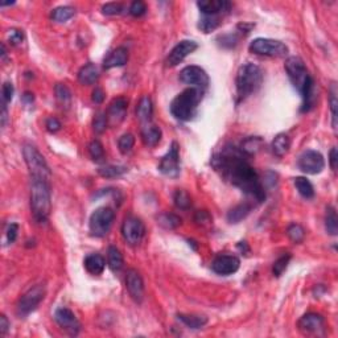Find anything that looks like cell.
Here are the masks:
<instances>
[{"label":"cell","mask_w":338,"mask_h":338,"mask_svg":"<svg viewBox=\"0 0 338 338\" xmlns=\"http://www.w3.org/2000/svg\"><path fill=\"white\" fill-rule=\"evenodd\" d=\"M212 165L223 180L240 189L252 200L258 203L266 200L265 186L255 169L246 159V154L240 149L233 145H226L213 156Z\"/></svg>","instance_id":"1"},{"label":"cell","mask_w":338,"mask_h":338,"mask_svg":"<svg viewBox=\"0 0 338 338\" xmlns=\"http://www.w3.org/2000/svg\"><path fill=\"white\" fill-rule=\"evenodd\" d=\"M287 74H288L289 81L292 82L293 86L297 89V91L302 94L304 103H303V111H309L314 105V82L311 74L308 73V69L305 66L304 61L300 57H289L286 61Z\"/></svg>","instance_id":"2"},{"label":"cell","mask_w":338,"mask_h":338,"mask_svg":"<svg viewBox=\"0 0 338 338\" xmlns=\"http://www.w3.org/2000/svg\"><path fill=\"white\" fill-rule=\"evenodd\" d=\"M52 209V192L50 181L32 180L31 187V210L34 221L44 223L48 221Z\"/></svg>","instance_id":"3"},{"label":"cell","mask_w":338,"mask_h":338,"mask_svg":"<svg viewBox=\"0 0 338 338\" xmlns=\"http://www.w3.org/2000/svg\"><path fill=\"white\" fill-rule=\"evenodd\" d=\"M203 91L194 87L184 90L171 103V112L173 117L182 122L192 120L197 114V108L201 103Z\"/></svg>","instance_id":"4"},{"label":"cell","mask_w":338,"mask_h":338,"mask_svg":"<svg viewBox=\"0 0 338 338\" xmlns=\"http://www.w3.org/2000/svg\"><path fill=\"white\" fill-rule=\"evenodd\" d=\"M263 82V71L258 65L247 62L242 65L237 73V96L238 101H245L250 96L255 94Z\"/></svg>","instance_id":"5"},{"label":"cell","mask_w":338,"mask_h":338,"mask_svg":"<svg viewBox=\"0 0 338 338\" xmlns=\"http://www.w3.org/2000/svg\"><path fill=\"white\" fill-rule=\"evenodd\" d=\"M23 155H24V160L27 163L28 169H29L32 180L50 181L52 172H50L49 165L34 145L25 144L24 148H23Z\"/></svg>","instance_id":"6"},{"label":"cell","mask_w":338,"mask_h":338,"mask_svg":"<svg viewBox=\"0 0 338 338\" xmlns=\"http://www.w3.org/2000/svg\"><path fill=\"white\" fill-rule=\"evenodd\" d=\"M115 212L108 206L99 208L92 213L90 217L89 228L92 237L103 238L106 237L111 230V226L114 223Z\"/></svg>","instance_id":"7"},{"label":"cell","mask_w":338,"mask_h":338,"mask_svg":"<svg viewBox=\"0 0 338 338\" xmlns=\"http://www.w3.org/2000/svg\"><path fill=\"white\" fill-rule=\"evenodd\" d=\"M250 52L258 55L267 57H286L288 54V48L286 44L272 39H255L249 46Z\"/></svg>","instance_id":"8"},{"label":"cell","mask_w":338,"mask_h":338,"mask_svg":"<svg viewBox=\"0 0 338 338\" xmlns=\"http://www.w3.org/2000/svg\"><path fill=\"white\" fill-rule=\"evenodd\" d=\"M45 293L46 289L45 286H43V284H39V286H34L33 288L28 289L27 292L22 296V298L18 300V316L25 317L29 313H32V312L40 305V303L43 302L44 297H45Z\"/></svg>","instance_id":"9"},{"label":"cell","mask_w":338,"mask_h":338,"mask_svg":"<svg viewBox=\"0 0 338 338\" xmlns=\"http://www.w3.org/2000/svg\"><path fill=\"white\" fill-rule=\"evenodd\" d=\"M180 81L185 85H189L191 87L198 89L201 91H205L209 87V76L200 66H186L180 71Z\"/></svg>","instance_id":"10"},{"label":"cell","mask_w":338,"mask_h":338,"mask_svg":"<svg viewBox=\"0 0 338 338\" xmlns=\"http://www.w3.org/2000/svg\"><path fill=\"white\" fill-rule=\"evenodd\" d=\"M122 235L129 246H138L145 235V226L142 219L136 217H127L122 224Z\"/></svg>","instance_id":"11"},{"label":"cell","mask_w":338,"mask_h":338,"mask_svg":"<svg viewBox=\"0 0 338 338\" xmlns=\"http://www.w3.org/2000/svg\"><path fill=\"white\" fill-rule=\"evenodd\" d=\"M159 171L164 176L171 178H176L180 176L181 166H180V147H178L177 142L172 143L169 151L161 159L160 164H159Z\"/></svg>","instance_id":"12"},{"label":"cell","mask_w":338,"mask_h":338,"mask_svg":"<svg viewBox=\"0 0 338 338\" xmlns=\"http://www.w3.org/2000/svg\"><path fill=\"white\" fill-rule=\"evenodd\" d=\"M298 168L307 175H317L323 172L325 168V160L320 152L308 149L303 152L302 156L298 157Z\"/></svg>","instance_id":"13"},{"label":"cell","mask_w":338,"mask_h":338,"mask_svg":"<svg viewBox=\"0 0 338 338\" xmlns=\"http://www.w3.org/2000/svg\"><path fill=\"white\" fill-rule=\"evenodd\" d=\"M55 323L61 326L62 329L66 330L70 335H77L81 330V324L76 314L66 307H61L55 309L54 312Z\"/></svg>","instance_id":"14"},{"label":"cell","mask_w":338,"mask_h":338,"mask_svg":"<svg viewBox=\"0 0 338 338\" xmlns=\"http://www.w3.org/2000/svg\"><path fill=\"white\" fill-rule=\"evenodd\" d=\"M198 48L196 41L192 40H182L177 44V45L171 50V53L166 57V66L169 68H173V66H177L178 64H181L187 55L193 53L194 50Z\"/></svg>","instance_id":"15"},{"label":"cell","mask_w":338,"mask_h":338,"mask_svg":"<svg viewBox=\"0 0 338 338\" xmlns=\"http://www.w3.org/2000/svg\"><path fill=\"white\" fill-rule=\"evenodd\" d=\"M239 267L240 260L235 255H218L212 261V270L222 276L235 274Z\"/></svg>","instance_id":"16"},{"label":"cell","mask_w":338,"mask_h":338,"mask_svg":"<svg viewBox=\"0 0 338 338\" xmlns=\"http://www.w3.org/2000/svg\"><path fill=\"white\" fill-rule=\"evenodd\" d=\"M298 329L304 334H324L325 330V320L321 314L308 313L303 316L298 321Z\"/></svg>","instance_id":"17"},{"label":"cell","mask_w":338,"mask_h":338,"mask_svg":"<svg viewBox=\"0 0 338 338\" xmlns=\"http://www.w3.org/2000/svg\"><path fill=\"white\" fill-rule=\"evenodd\" d=\"M126 287L134 302L140 304L144 298V283L136 270H128L126 276Z\"/></svg>","instance_id":"18"},{"label":"cell","mask_w":338,"mask_h":338,"mask_svg":"<svg viewBox=\"0 0 338 338\" xmlns=\"http://www.w3.org/2000/svg\"><path fill=\"white\" fill-rule=\"evenodd\" d=\"M197 7L200 8L202 15L219 16L230 11L231 3L228 0H200L197 2Z\"/></svg>","instance_id":"19"},{"label":"cell","mask_w":338,"mask_h":338,"mask_svg":"<svg viewBox=\"0 0 338 338\" xmlns=\"http://www.w3.org/2000/svg\"><path fill=\"white\" fill-rule=\"evenodd\" d=\"M128 102L124 98H117L111 102L107 111V120L111 124H119L126 118Z\"/></svg>","instance_id":"20"},{"label":"cell","mask_w":338,"mask_h":338,"mask_svg":"<svg viewBox=\"0 0 338 338\" xmlns=\"http://www.w3.org/2000/svg\"><path fill=\"white\" fill-rule=\"evenodd\" d=\"M128 61V50L123 46L114 49L110 54L107 55L103 61V68L105 69H112V68H120V66H124Z\"/></svg>","instance_id":"21"},{"label":"cell","mask_w":338,"mask_h":338,"mask_svg":"<svg viewBox=\"0 0 338 338\" xmlns=\"http://www.w3.org/2000/svg\"><path fill=\"white\" fill-rule=\"evenodd\" d=\"M106 267V261L103 256L99 254H90L85 258V268L89 274L101 275Z\"/></svg>","instance_id":"22"},{"label":"cell","mask_w":338,"mask_h":338,"mask_svg":"<svg viewBox=\"0 0 338 338\" xmlns=\"http://www.w3.org/2000/svg\"><path fill=\"white\" fill-rule=\"evenodd\" d=\"M99 78V71L97 65L94 64H87L85 66L81 68V70L78 71V81H80L82 85H94V83L98 81Z\"/></svg>","instance_id":"23"},{"label":"cell","mask_w":338,"mask_h":338,"mask_svg":"<svg viewBox=\"0 0 338 338\" xmlns=\"http://www.w3.org/2000/svg\"><path fill=\"white\" fill-rule=\"evenodd\" d=\"M271 148H272V152H274L275 156H286V155L288 154L289 148H291V139H289V136L286 135V134H279V135L272 140Z\"/></svg>","instance_id":"24"},{"label":"cell","mask_w":338,"mask_h":338,"mask_svg":"<svg viewBox=\"0 0 338 338\" xmlns=\"http://www.w3.org/2000/svg\"><path fill=\"white\" fill-rule=\"evenodd\" d=\"M251 210L252 206L247 202L234 206L233 209L228 213V221L230 223H239L240 221H243L251 213Z\"/></svg>","instance_id":"25"},{"label":"cell","mask_w":338,"mask_h":338,"mask_svg":"<svg viewBox=\"0 0 338 338\" xmlns=\"http://www.w3.org/2000/svg\"><path fill=\"white\" fill-rule=\"evenodd\" d=\"M142 139L145 145L155 147L161 140V129L157 126H147L142 131Z\"/></svg>","instance_id":"26"},{"label":"cell","mask_w":338,"mask_h":338,"mask_svg":"<svg viewBox=\"0 0 338 338\" xmlns=\"http://www.w3.org/2000/svg\"><path fill=\"white\" fill-rule=\"evenodd\" d=\"M107 263L108 267L112 272H118L123 268V255H122V252L117 249L115 246H110L108 247L107 251Z\"/></svg>","instance_id":"27"},{"label":"cell","mask_w":338,"mask_h":338,"mask_svg":"<svg viewBox=\"0 0 338 338\" xmlns=\"http://www.w3.org/2000/svg\"><path fill=\"white\" fill-rule=\"evenodd\" d=\"M152 112H154V106H152V101L149 97H143L139 102L138 107H136V115L142 122H148L151 119Z\"/></svg>","instance_id":"28"},{"label":"cell","mask_w":338,"mask_h":338,"mask_svg":"<svg viewBox=\"0 0 338 338\" xmlns=\"http://www.w3.org/2000/svg\"><path fill=\"white\" fill-rule=\"evenodd\" d=\"M177 318L191 329H200L208 323V317L196 316V314H177Z\"/></svg>","instance_id":"29"},{"label":"cell","mask_w":338,"mask_h":338,"mask_svg":"<svg viewBox=\"0 0 338 338\" xmlns=\"http://www.w3.org/2000/svg\"><path fill=\"white\" fill-rule=\"evenodd\" d=\"M295 186L302 197H304V198H307V200H309V198H313L314 189H313V185L311 184L309 180H307L305 177H296Z\"/></svg>","instance_id":"30"},{"label":"cell","mask_w":338,"mask_h":338,"mask_svg":"<svg viewBox=\"0 0 338 338\" xmlns=\"http://www.w3.org/2000/svg\"><path fill=\"white\" fill-rule=\"evenodd\" d=\"M325 229L326 233L330 234V235H337L338 234V218H337V213H335L334 208L329 206L326 209V217H325Z\"/></svg>","instance_id":"31"},{"label":"cell","mask_w":338,"mask_h":338,"mask_svg":"<svg viewBox=\"0 0 338 338\" xmlns=\"http://www.w3.org/2000/svg\"><path fill=\"white\" fill-rule=\"evenodd\" d=\"M157 223L160 224V226H163L164 229L173 230V229L178 228V226L181 224V218L177 217L176 214H172V213H164V214L159 215Z\"/></svg>","instance_id":"32"},{"label":"cell","mask_w":338,"mask_h":338,"mask_svg":"<svg viewBox=\"0 0 338 338\" xmlns=\"http://www.w3.org/2000/svg\"><path fill=\"white\" fill-rule=\"evenodd\" d=\"M219 27V16H209L202 15L198 23V28L203 33H210V32L215 31Z\"/></svg>","instance_id":"33"},{"label":"cell","mask_w":338,"mask_h":338,"mask_svg":"<svg viewBox=\"0 0 338 338\" xmlns=\"http://www.w3.org/2000/svg\"><path fill=\"white\" fill-rule=\"evenodd\" d=\"M74 13H76L74 8H71V7L69 6L57 7L55 9H53L52 18L57 23H66L68 20H70V18L73 17Z\"/></svg>","instance_id":"34"},{"label":"cell","mask_w":338,"mask_h":338,"mask_svg":"<svg viewBox=\"0 0 338 338\" xmlns=\"http://www.w3.org/2000/svg\"><path fill=\"white\" fill-rule=\"evenodd\" d=\"M128 169L122 165H105L98 169V173L105 178H114L124 175Z\"/></svg>","instance_id":"35"},{"label":"cell","mask_w":338,"mask_h":338,"mask_svg":"<svg viewBox=\"0 0 338 338\" xmlns=\"http://www.w3.org/2000/svg\"><path fill=\"white\" fill-rule=\"evenodd\" d=\"M287 235L293 243H302L305 238V230L300 224L292 223L287 229Z\"/></svg>","instance_id":"36"},{"label":"cell","mask_w":338,"mask_h":338,"mask_svg":"<svg viewBox=\"0 0 338 338\" xmlns=\"http://www.w3.org/2000/svg\"><path fill=\"white\" fill-rule=\"evenodd\" d=\"M261 144H263V142H261L260 138H249L246 142L242 144V152L243 154H246L247 156L254 155L260 149Z\"/></svg>","instance_id":"37"},{"label":"cell","mask_w":338,"mask_h":338,"mask_svg":"<svg viewBox=\"0 0 338 338\" xmlns=\"http://www.w3.org/2000/svg\"><path fill=\"white\" fill-rule=\"evenodd\" d=\"M173 201H175V205L177 206L178 209L181 210H186L191 208L192 205V201H191V197H189V194L186 193L185 191H176L175 196H173Z\"/></svg>","instance_id":"38"},{"label":"cell","mask_w":338,"mask_h":338,"mask_svg":"<svg viewBox=\"0 0 338 338\" xmlns=\"http://www.w3.org/2000/svg\"><path fill=\"white\" fill-rule=\"evenodd\" d=\"M118 145H119V151L122 152V154H129V152L133 151L134 145H135V138H134V135H131V134H124V135L119 139Z\"/></svg>","instance_id":"39"},{"label":"cell","mask_w":338,"mask_h":338,"mask_svg":"<svg viewBox=\"0 0 338 338\" xmlns=\"http://www.w3.org/2000/svg\"><path fill=\"white\" fill-rule=\"evenodd\" d=\"M291 258H292V256L289 255V254H286V255L280 256V258L275 261L274 267H272V274H274V276L279 277L283 275V272L287 270V267H288V263L289 260H291Z\"/></svg>","instance_id":"40"},{"label":"cell","mask_w":338,"mask_h":338,"mask_svg":"<svg viewBox=\"0 0 338 338\" xmlns=\"http://www.w3.org/2000/svg\"><path fill=\"white\" fill-rule=\"evenodd\" d=\"M89 154L94 161L103 160V157H105V149H103V145L101 144L99 140H94V142L90 143Z\"/></svg>","instance_id":"41"},{"label":"cell","mask_w":338,"mask_h":338,"mask_svg":"<svg viewBox=\"0 0 338 338\" xmlns=\"http://www.w3.org/2000/svg\"><path fill=\"white\" fill-rule=\"evenodd\" d=\"M330 97H329V103H330V111H332V120H333V128H337V89H335V83H333L330 87Z\"/></svg>","instance_id":"42"},{"label":"cell","mask_w":338,"mask_h":338,"mask_svg":"<svg viewBox=\"0 0 338 338\" xmlns=\"http://www.w3.org/2000/svg\"><path fill=\"white\" fill-rule=\"evenodd\" d=\"M107 115L103 114V112H98L94 118V122H92V126H94V131L97 134L105 133L106 128H107Z\"/></svg>","instance_id":"43"},{"label":"cell","mask_w":338,"mask_h":338,"mask_svg":"<svg viewBox=\"0 0 338 338\" xmlns=\"http://www.w3.org/2000/svg\"><path fill=\"white\" fill-rule=\"evenodd\" d=\"M54 90H55V96H57L60 102H62V103H69V102H70L71 92L70 90L68 89L66 85H64V83H59V85L55 86Z\"/></svg>","instance_id":"44"},{"label":"cell","mask_w":338,"mask_h":338,"mask_svg":"<svg viewBox=\"0 0 338 338\" xmlns=\"http://www.w3.org/2000/svg\"><path fill=\"white\" fill-rule=\"evenodd\" d=\"M102 12H103V15L107 16L120 15L123 12V6L120 3H107L102 7Z\"/></svg>","instance_id":"45"},{"label":"cell","mask_w":338,"mask_h":338,"mask_svg":"<svg viewBox=\"0 0 338 338\" xmlns=\"http://www.w3.org/2000/svg\"><path fill=\"white\" fill-rule=\"evenodd\" d=\"M145 12H147V6H145L144 2H140V0L134 2V3L131 4V7H129V13L135 16V17H140V16L144 15Z\"/></svg>","instance_id":"46"},{"label":"cell","mask_w":338,"mask_h":338,"mask_svg":"<svg viewBox=\"0 0 338 338\" xmlns=\"http://www.w3.org/2000/svg\"><path fill=\"white\" fill-rule=\"evenodd\" d=\"M13 92H15V89H13V85L11 82H4L3 87H2V96H3V103H8V102L12 101L13 98Z\"/></svg>","instance_id":"47"},{"label":"cell","mask_w":338,"mask_h":338,"mask_svg":"<svg viewBox=\"0 0 338 338\" xmlns=\"http://www.w3.org/2000/svg\"><path fill=\"white\" fill-rule=\"evenodd\" d=\"M8 40L12 45H18L24 40V33L20 29H9L8 31Z\"/></svg>","instance_id":"48"},{"label":"cell","mask_w":338,"mask_h":338,"mask_svg":"<svg viewBox=\"0 0 338 338\" xmlns=\"http://www.w3.org/2000/svg\"><path fill=\"white\" fill-rule=\"evenodd\" d=\"M17 233H18V224L17 223L9 224L8 228H7V233H6V237L8 243L15 242L16 238H17Z\"/></svg>","instance_id":"49"},{"label":"cell","mask_w":338,"mask_h":338,"mask_svg":"<svg viewBox=\"0 0 338 338\" xmlns=\"http://www.w3.org/2000/svg\"><path fill=\"white\" fill-rule=\"evenodd\" d=\"M60 128H61V123H60L57 118H49L46 120V129L49 133H57Z\"/></svg>","instance_id":"50"},{"label":"cell","mask_w":338,"mask_h":338,"mask_svg":"<svg viewBox=\"0 0 338 338\" xmlns=\"http://www.w3.org/2000/svg\"><path fill=\"white\" fill-rule=\"evenodd\" d=\"M103 99H105V92H103V90H102L101 87H97V89L92 91V101L99 105V103L103 102Z\"/></svg>","instance_id":"51"},{"label":"cell","mask_w":338,"mask_h":338,"mask_svg":"<svg viewBox=\"0 0 338 338\" xmlns=\"http://www.w3.org/2000/svg\"><path fill=\"white\" fill-rule=\"evenodd\" d=\"M8 329H9L8 320H7V317L4 316V314H2V316H0V333H2V335H6Z\"/></svg>","instance_id":"52"},{"label":"cell","mask_w":338,"mask_h":338,"mask_svg":"<svg viewBox=\"0 0 338 338\" xmlns=\"http://www.w3.org/2000/svg\"><path fill=\"white\" fill-rule=\"evenodd\" d=\"M337 148L333 147L332 151H330V155H329V161H330V166H332L333 171H335V168H337Z\"/></svg>","instance_id":"53"},{"label":"cell","mask_w":338,"mask_h":338,"mask_svg":"<svg viewBox=\"0 0 338 338\" xmlns=\"http://www.w3.org/2000/svg\"><path fill=\"white\" fill-rule=\"evenodd\" d=\"M7 119H8V112H7V105L6 103H3V106H2V126H6L7 123Z\"/></svg>","instance_id":"54"},{"label":"cell","mask_w":338,"mask_h":338,"mask_svg":"<svg viewBox=\"0 0 338 338\" xmlns=\"http://www.w3.org/2000/svg\"><path fill=\"white\" fill-rule=\"evenodd\" d=\"M23 99H24V102H27V103H32V102H33V94L25 92L24 96H23Z\"/></svg>","instance_id":"55"}]
</instances>
